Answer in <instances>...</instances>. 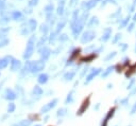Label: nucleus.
Instances as JSON below:
<instances>
[{
    "label": "nucleus",
    "instance_id": "f03ea898",
    "mask_svg": "<svg viewBox=\"0 0 136 126\" xmlns=\"http://www.w3.org/2000/svg\"><path fill=\"white\" fill-rule=\"evenodd\" d=\"M89 103H90V95L87 96V99H85V100L83 101V103H82V105H81V107H80V109L78 110V112H77V114H79V116L83 114L84 112L86 111V109L88 108Z\"/></svg>",
    "mask_w": 136,
    "mask_h": 126
},
{
    "label": "nucleus",
    "instance_id": "f257e3e1",
    "mask_svg": "<svg viewBox=\"0 0 136 126\" xmlns=\"http://www.w3.org/2000/svg\"><path fill=\"white\" fill-rule=\"evenodd\" d=\"M117 72H124V75L127 77H131L136 73V63L131 64L130 60H127L123 64H117L116 65Z\"/></svg>",
    "mask_w": 136,
    "mask_h": 126
},
{
    "label": "nucleus",
    "instance_id": "7ed1b4c3",
    "mask_svg": "<svg viewBox=\"0 0 136 126\" xmlns=\"http://www.w3.org/2000/svg\"><path fill=\"white\" fill-rule=\"evenodd\" d=\"M115 111H116V107H113L112 109H110V111L107 112V114L105 116L104 120H103V122H102V126H107L108 122H110V120L113 118L114 113H115Z\"/></svg>",
    "mask_w": 136,
    "mask_h": 126
},
{
    "label": "nucleus",
    "instance_id": "20e7f679",
    "mask_svg": "<svg viewBox=\"0 0 136 126\" xmlns=\"http://www.w3.org/2000/svg\"><path fill=\"white\" fill-rule=\"evenodd\" d=\"M37 126H41V125H37Z\"/></svg>",
    "mask_w": 136,
    "mask_h": 126
}]
</instances>
